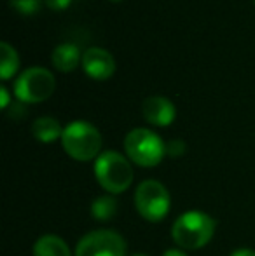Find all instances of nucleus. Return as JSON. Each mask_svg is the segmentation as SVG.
Here are the masks:
<instances>
[{"label": "nucleus", "mask_w": 255, "mask_h": 256, "mask_svg": "<svg viewBox=\"0 0 255 256\" xmlns=\"http://www.w3.org/2000/svg\"><path fill=\"white\" fill-rule=\"evenodd\" d=\"M215 220L203 211H185L175 220L171 237L182 250H199L206 246L215 234Z\"/></svg>", "instance_id": "nucleus-1"}, {"label": "nucleus", "mask_w": 255, "mask_h": 256, "mask_svg": "<svg viewBox=\"0 0 255 256\" xmlns=\"http://www.w3.org/2000/svg\"><path fill=\"white\" fill-rule=\"evenodd\" d=\"M133 168L129 164V158L123 154L103 152L95 160V178L102 185L103 190H107L112 196L123 194L129 188L133 183Z\"/></svg>", "instance_id": "nucleus-2"}, {"label": "nucleus", "mask_w": 255, "mask_h": 256, "mask_svg": "<svg viewBox=\"0 0 255 256\" xmlns=\"http://www.w3.org/2000/svg\"><path fill=\"white\" fill-rule=\"evenodd\" d=\"M62 145L74 160L88 162L98 158L102 150V134L86 120H74L63 129Z\"/></svg>", "instance_id": "nucleus-3"}, {"label": "nucleus", "mask_w": 255, "mask_h": 256, "mask_svg": "<svg viewBox=\"0 0 255 256\" xmlns=\"http://www.w3.org/2000/svg\"><path fill=\"white\" fill-rule=\"evenodd\" d=\"M124 150L131 162L140 168H154L166 155V145L154 131L136 128L124 138Z\"/></svg>", "instance_id": "nucleus-4"}, {"label": "nucleus", "mask_w": 255, "mask_h": 256, "mask_svg": "<svg viewBox=\"0 0 255 256\" xmlns=\"http://www.w3.org/2000/svg\"><path fill=\"white\" fill-rule=\"evenodd\" d=\"M135 208L138 214L147 222H161L170 212V192L157 180H145L135 190Z\"/></svg>", "instance_id": "nucleus-5"}, {"label": "nucleus", "mask_w": 255, "mask_h": 256, "mask_svg": "<svg viewBox=\"0 0 255 256\" xmlns=\"http://www.w3.org/2000/svg\"><path fill=\"white\" fill-rule=\"evenodd\" d=\"M56 89L55 75L41 66H32L25 70L14 82V96L21 103H42Z\"/></svg>", "instance_id": "nucleus-6"}, {"label": "nucleus", "mask_w": 255, "mask_h": 256, "mask_svg": "<svg viewBox=\"0 0 255 256\" xmlns=\"http://www.w3.org/2000/svg\"><path fill=\"white\" fill-rule=\"evenodd\" d=\"M128 244L114 230H93L75 248V256H126Z\"/></svg>", "instance_id": "nucleus-7"}, {"label": "nucleus", "mask_w": 255, "mask_h": 256, "mask_svg": "<svg viewBox=\"0 0 255 256\" xmlns=\"http://www.w3.org/2000/svg\"><path fill=\"white\" fill-rule=\"evenodd\" d=\"M82 68L86 75L95 80H107L116 72V60L102 48H89L82 54Z\"/></svg>", "instance_id": "nucleus-8"}, {"label": "nucleus", "mask_w": 255, "mask_h": 256, "mask_svg": "<svg viewBox=\"0 0 255 256\" xmlns=\"http://www.w3.org/2000/svg\"><path fill=\"white\" fill-rule=\"evenodd\" d=\"M142 115L149 124L157 128H166L175 120V104L164 96H149L142 103Z\"/></svg>", "instance_id": "nucleus-9"}, {"label": "nucleus", "mask_w": 255, "mask_h": 256, "mask_svg": "<svg viewBox=\"0 0 255 256\" xmlns=\"http://www.w3.org/2000/svg\"><path fill=\"white\" fill-rule=\"evenodd\" d=\"M82 61L81 51L75 44H60L51 54V63L58 72H74Z\"/></svg>", "instance_id": "nucleus-10"}, {"label": "nucleus", "mask_w": 255, "mask_h": 256, "mask_svg": "<svg viewBox=\"0 0 255 256\" xmlns=\"http://www.w3.org/2000/svg\"><path fill=\"white\" fill-rule=\"evenodd\" d=\"M63 129L60 122L53 117H39L32 124V134L41 143H53L63 136Z\"/></svg>", "instance_id": "nucleus-11"}, {"label": "nucleus", "mask_w": 255, "mask_h": 256, "mask_svg": "<svg viewBox=\"0 0 255 256\" xmlns=\"http://www.w3.org/2000/svg\"><path fill=\"white\" fill-rule=\"evenodd\" d=\"M34 256H72V251L62 237L48 234L37 239L34 246Z\"/></svg>", "instance_id": "nucleus-12"}, {"label": "nucleus", "mask_w": 255, "mask_h": 256, "mask_svg": "<svg viewBox=\"0 0 255 256\" xmlns=\"http://www.w3.org/2000/svg\"><path fill=\"white\" fill-rule=\"evenodd\" d=\"M18 68H20V56L16 49L7 42H2L0 44V78L9 80L11 77H14Z\"/></svg>", "instance_id": "nucleus-13"}, {"label": "nucleus", "mask_w": 255, "mask_h": 256, "mask_svg": "<svg viewBox=\"0 0 255 256\" xmlns=\"http://www.w3.org/2000/svg\"><path fill=\"white\" fill-rule=\"evenodd\" d=\"M117 208V199H114L112 196H100L91 204V216L96 222H109L116 216Z\"/></svg>", "instance_id": "nucleus-14"}, {"label": "nucleus", "mask_w": 255, "mask_h": 256, "mask_svg": "<svg viewBox=\"0 0 255 256\" xmlns=\"http://www.w3.org/2000/svg\"><path fill=\"white\" fill-rule=\"evenodd\" d=\"M42 0H9V6L23 16H34L41 9Z\"/></svg>", "instance_id": "nucleus-15"}, {"label": "nucleus", "mask_w": 255, "mask_h": 256, "mask_svg": "<svg viewBox=\"0 0 255 256\" xmlns=\"http://www.w3.org/2000/svg\"><path fill=\"white\" fill-rule=\"evenodd\" d=\"M184 152H185V145L180 140H173V142H170L166 145V154L170 155V157H180Z\"/></svg>", "instance_id": "nucleus-16"}, {"label": "nucleus", "mask_w": 255, "mask_h": 256, "mask_svg": "<svg viewBox=\"0 0 255 256\" xmlns=\"http://www.w3.org/2000/svg\"><path fill=\"white\" fill-rule=\"evenodd\" d=\"M72 0H44V4L49 7L51 10H65L70 6Z\"/></svg>", "instance_id": "nucleus-17"}, {"label": "nucleus", "mask_w": 255, "mask_h": 256, "mask_svg": "<svg viewBox=\"0 0 255 256\" xmlns=\"http://www.w3.org/2000/svg\"><path fill=\"white\" fill-rule=\"evenodd\" d=\"M0 106L6 110L7 106H9V91H7L6 88H0Z\"/></svg>", "instance_id": "nucleus-18"}, {"label": "nucleus", "mask_w": 255, "mask_h": 256, "mask_svg": "<svg viewBox=\"0 0 255 256\" xmlns=\"http://www.w3.org/2000/svg\"><path fill=\"white\" fill-rule=\"evenodd\" d=\"M231 256H255V251L253 250H248V248H241V250L232 251Z\"/></svg>", "instance_id": "nucleus-19"}, {"label": "nucleus", "mask_w": 255, "mask_h": 256, "mask_svg": "<svg viewBox=\"0 0 255 256\" xmlns=\"http://www.w3.org/2000/svg\"><path fill=\"white\" fill-rule=\"evenodd\" d=\"M163 256H187V254L182 250H168V251H164Z\"/></svg>", "instance_id": "nucleus-20"}, {"label": "nucleus", "mask_w": 255, "mask_h": 256, "mask_svg": "<svg viewBox=\"0 0 255 256\" xmlns=\"http://www.w3.org/2000/svg\"><path fill=\"white\" fill-rule=\"evenodd\" d=\"M131 256H149V254H145V253H136V254H131Z\"/></svg>", "instance_id": "nucleus-21"}, {"label": "nucleus", "mask_w": 255, "mask_h": 256, "mask_svg": "<svg viewBox=\"0 0 255 256\" xmlns=\"http://www.w3.org/2000/svg\"><path fill=\"white\" fill-rule=\"evenodd\" d=\"M110 2H123V0H110Z\"/></svg>", "instance_id": "nucleus-22"}, {"label": "nucleus", "mask_w": 255, "mask_h": 256, "mask_svg": "<svg viewBox=\"0 0 255 256\" xmlns=\"http://www.w3.org/2000/svg\"><path fill=\"white\" fill-rule=\"evenodd\" d=\"M253 2H255V0H253Z\"/></svg>", "instance_id": "nucleus-23"}]
</instances>
